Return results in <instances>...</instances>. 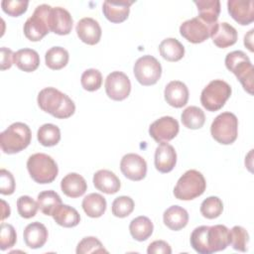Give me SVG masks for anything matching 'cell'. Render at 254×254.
<instances>
[{
	"label": "cell",
	"mask_w": 254,
	"mask_h": 254,
	"mask_svg": "<svg viewBox=\"0 0 254 254\" xmlns=\"http://www.w3.org/2000/svg\"><path fill=\"white\" fill-rule=\"evenodd\" d=\"M129 230L131 236L137 241L147 240L153 233L154 225L150 218L147 216H138L130 222Z\"/></svg>",
	"instance_id": "30"
},
{
	"label": "cell",
	"mask_w": 254,
	"mask_h": 254,
	"mask_svg": "<svg viewBox=\"0 0 254 254\" xmlns=\"http://www.w3.org/2000/svg\"><path fill=\"white\" fill-rule=\"evenodd\" d=\"M134 201L130 196L121 195L116 197L112 202V214L116 217H126L132 213L134 210Z\"/></svg>",
	"instance_id": "39"
},
{
	"label": "cell",
	"mask_w": 254,
	"mask_h": 254,
	"mask_svg": "<svg viewBox=\"0 0 254 254\" xmlns=\"http://www.w3.org/2000/svg\"><path fill=\"white\" fill-rule=\"evenodd\" d=\"M76 35L84 44L93 46L100 41L101 28L96 20L90 17L80 19L75 27Z\"/></svg>",
	"instance_id": "17"
},
{
	"label": "cell",
	"mask_w": 254,
	"mask_h": 254,
	"mask_svg": "<svg viewBox=\"0 0 254 254\" xmlns=\"http://www.w3.org/2000/svg\"><path fill=\"white\" fill-rule=\"evenodd\" d=\"M106 199L99 193L92 192L82 199V209L87 216L97 218L103 215L106 210Z\"/></svg>",
	"instance_id": "28"
},
{
	"label": "cell",
	"mask_w": 254,
	"mask_h": 254,
	"mask_svg": "<svg viewBox=\"0 0 254 254\" xmlns=\"http://www.w3.org/2000/svg\"><path fill=\"white\" fill-rule=\"evenodd\" d=\"M248 242L249 234L244 227L235 225L229 230V245H231L234 250L240 252L247 251Z\"/></svg>",
	"instance_id": "36"
},
{
	"label": "cell",
	"mask_w": 254,
	"mask_h": 254,
	"mask_svg": "<svg viewBox=\"0 0 254 254\" xmlns=\"http://www.w3.org/2000/svg\"><path fill=\"white\" fill-rule=\"evenodd\" d=\"M227 10L240 25L246 26L254 21V3L252 0H228Z\"/></svg>",
	"instance_id": "16"
},
{
	"label": "cell",
	"mask_w": 254,
	"mask_h": 254,
	"mask_svg": "<svg viewBox=\"0 0 254 254\" xmlns=\"http://www.w3.org/2000/svg\"><path fill=\"white\" fill-rule=\"evenodd\" d=\"M37 203L44 214L53 215L55 210L62 204V198L55 190H44L38 194Z\"/></svg>",
	"instance_id": "32"
},
{
	"label": "cell",
	"mask_w": 254,
	"mask_h": 254,
	"mask_svg": "<svg viewBox=\"0 0 254 254\" xmlns=\"http://www.w3.org/2000/svg\"><path fill=\"white\" fill-rule=\"evenodd\" d=\"M27 169L31 178L38 184H50L58 176L59 168L55 160L44 153H36L29 157Z\"/></svg>",
	"instance_id": "5"
},
{
	"label": "cell",
	"mask_w": 254,
	"mask_h": 254,
	"mask_svg": "<svg viewBox=\"0 0 254 254\" xmlns=\"http://www.w3.org/2000/svg\"><path fill=\"white\" fill-rule=\"evenodd\" d=\"M0 231V249L4 251L13 247L17 241V234L13 225L2 222Z\"/></svg>",
	"instance_id": "42"
},
{
	"label": "cell",
	"mask_w": 254,
	"mask_h": 254,
	"mask_svg": "<svg viewBox=\"0 0 254 254\" xmlns=\"http://www.w3.org/2000/svg\"><path fill=\"white\" fill-rule=\"evenodd\" d=\"M31 139L30 127L23 122H15L0 134V147L5 154H16L26 149Z\"/></svg>",
	"instance_id": "3"
},
{
	"label": "cell",
	"mask_w": 254,
	"mask_h": 254,
	"mask_svg": "<svg viewBox=\"0 0 254 254\" xmlns=\"http://www.w3.org/2000/svg\"><path fill=\"white\" fill-rule=\"evenodd\" d=\"M120 170L127 179L138 182L146 177L147 163L141 156L129 153L124 155L121 159Z\"/></svg>",
	"instance_id": "14"
},
{
	"label": "cell",
	"mask_w": 254,
	"mask_h": 254,
	"mask_svg": "<svg viewBox=\"0 0 254 254\" xmlns=\"http://www.w3.org/2000/svg\"><path fill=\"white\" fill-rule=\"evenodd\" d=\"M206 188L203 175L196 170L187 171L177 182L174 195L181 200H191L201 195Z\"/></svg>",
	"instance_id": "6"
},
{
	"label": "cell",
	"mask_w": 254,
	"mask_h": 254,
	"mask_svg": "<svg viewBox=\"0 0 254 254\" xmlns=\"http://www.w3.org/2000/svg\"><path fill=\"white\" fill-rule=\"evenodd\" d=\"M133 71L137 81L140 84L149 86L157 83L160 79L162 74V66L156 58L146 55L136 61Z\"/></svg>",
	"instance_id": "10"
},
{
	"label": "cell",
	"mask_w": 254,
	"mask_h": 254,
	"mask_svg": "<svg viewBox=\"0 0 254 254\" xmlns=\"http://www.w3.org/2000/svg\"><path fill=\"white\" fill-rule=\"evenodd\" d=\"M159 52L168 62H178L185 56V47L175 38H167L159 45Z\"/></svg>",
	"instance_id": "27"
},
{
	"label": "cell",
	"mask_w": 254,
	"mask_h": 254,
	"mask_svg": "<svg viewBox=\"0 0 254 254\" xmlns=\"http://www.w3.org/2000/svg\"><path fill=\"white\" fill-rule=\"evenodd\" d=\"M163 220L171 230L178 231L187 226L189 222L188 211L180 205H172L164 211Z\"/></svg>",
	"instance_id": "25"
},
{
	"label": "cell",
	"mask_w": 254,
	"mask_h": 254,
	"mask_svg": "<svg viewBox=\"0 0 254 254\" xmlns=\"http://www.w3.org/2000/svg\"><path fill=\"white\" fill-rule=\"evenodd\" d=\"M39 107L58 119L70 117L75 111L74 102L64 93L55 87L42 89L37 98Z\"/></svg>",
	"instance_id": "2"
},
{
	"label": "cell",
	"mask_w": 254,
	"mask_h": 254,
	"mask_svg": "<svg viewBox=\"0 0 254 254\" xmlns=\"http://www.w3.org/2000/svg\"><path fill=\"white\" fill-rule=\"evenodd\" d=\"M148 254H171V246L164 240H156L150 243L147 249Z\"/></svg>",
	"instance_id": "45"
},
{
	"label": "cell",
	"mask_w": 254,
	"mask_h": 254,
	"mask_svg": "<svg viewBox=\"0 0 254 254\" xmlns=\"http://www.w3.org/2000/svg\"><path fill=\"white\" fill-rule=\"evenodd\" d=\"M212 138L222 145L232 144L238 135V119L231 112H222L211 123Z\"/></svg>",
	"instance_id": "8"
},
{
	"label": "cell",
	"mask_w": 254,
	"mask_h": 254,
	"mask_svg": "<svg viewBox=\"0 0 254 254\" xmlns=\"http://www.w3.org/2000/svg\"><path fill=\"white\" fill-rule=\"evenodd\" d=\"M216 23L207 24L199 17H194L185 21L180 26V34L188 42L192 44H199L210 37L211 31Z\"/></svg>",
	"instance_id": "11"
},
{
	"label": "cell",
	"mask_w": 254,
	"mask_h": 254,
	"mask_svg": "<svg viewBox=\"0 0 254 254\" xmlns=\"http://www.w3.org/2000/svg\"><path fill=\"white\" fill-rule=\"evenodd\" d=\"M232 92L231 86L222 79L211 80L201 91L200 103L207 111L221 109Z\"/></svg>",
	"instance_id": "7"
},
{
	"label": "cell",
	"mask_w": 254,
	"mask_h": 254,
	"mask_svg": "<svg viewBox=\"0 0 254 254\" xmlns=\"http://www.w3.org/2000/svg\"><path fill=\"white\" fill-rule=\"evenodd\" d=\"M237 37L236 29L226 22H217L210 34L213 44L221 49L233 46L237 42Z\"/></svg>",
	"instance_id": "18"
},
{
	"label": "cell",
	"mask_w": 254,
	"mask_h": 254,
	"mask_svg": "<svg viewBox=\"0 0 254 254\" xmlns=\"http://www.w3.org/2000/svg\"><path fill=\"white\" fill-rule=\"evenodd\" d=\"M37 137L41 145L45 147H52L60 142L61 130L55 124L46 123L39 128Z\"/></svg>",
	"instance_id": "35"
},
{
	"label": "cell",
	"mask_w": 254,
	"mask_h": 254,
	"mask_svg": "<svg viewBox=\"0 0 254 254\" xmlns=\"http://www.w3.org/2000/svg\"><path fill=\"white\" fill-rule=\"evenodd\" d=\"M25 244L32 249H38L45 245L48 239L47 227L38 221L28 224L23 233Z\"/></svg>",
	"instance_id": "22"
},
{
	"label": "cell",
	"mask_w": 254,
	"mask_h": 254,
	"mask_svg": "<svg viewBox=\"0 0 254 254\" xmlns=\"http://www.w3.org/2000/svg\"><path fill=\"white\" fill-rule=\"evenodd\" d=\"M73 20L67 10L62 7H52L49 13L50 31L57 35H68L72 29Z\"/></svg>",
	"instance_id": "15"
},
{
	"label": "cell",
	"mask_w": 254,
	"mask_h": 254,
	"mask_svg": "<svg viewBox=\"0 0 254 254\" xmlns=\"http://www.w3.org/2000/svg\"><path fill=\"white\" fill-rule=\"evenodd\" d=\"M14 64L16 66L26 72L36 70L40 64L39 54L32 49H21L14 53Z\"/></svg>",
	"instance_id": "26"
},
{
	"label": "cell",
	"mask_w": 254,
	"mask_h": 254,
	"mask_svg": "<svg viewBox=\"0 0 254 254\" xmlns=\"http://www.w3.org/2000/svg\"><path fill=\"white\" fill-rule=\"evenodd\" d=\"M134 1H104L102 5V12L105 18L111 23L124 22L130 12V6Z\"/></svg>",
	"instance_id": "20"
},
{
	"label": "cell",
	"mask_w": 254,
	"mask_h": 254,
	"mask_svg": "<svg viewBox=\"0 0 254 254\" xmlns=\"http://www.w3.org/2000/svg\"><path fill=\"white\" fill-rule=\"evenodd\" d=\"M197 7L198 16L207 24H214L217 22L220 13V2L218 0H198L194 1Z\"/></svg>",
	"instance_id": "31"
},
{
	"label": "cell",
	"mask_w": 254,
	"mask_h": 254,
	"mask_svg": "<svg viewBox=\"0 0 254 254\" xmlns=\"http://www.w3.org/2000/svg\"><path fill=\"white\" fill-rule=\"evenodd\" d=\"M182 123L189 129H199L205 122L204 112L197 106L187 107L181 115Z\"/></svg>",
	"instance_id": "34"
},
{
	"label": "cell",
	"mask_w": 254,
	"mask_h": 254,
	"mask_svg": "<svg viewBox=\"0 0 254 254\" xmlns=\"http://www.w3.org/2000/svg\"><path fill=\"white\" fill-rule=\"evenodd\" d=\"M105 91L109 98L121 101L127 98L131 91L129 77L122 71H112L105 79Z\"/></svg>",
	"instance_id": "12"
},
{
	"label": "cell",
	"mask_w": 254,
	"mask_h": 254,
	"mask_svg": "<svg viewBox=\"0 0 254 254\" xmlns=\"http://www.w3.org/2000/svg\"><path fill=\"white\" fill-rule=\"evenodd\" d=\"M190 245L199 254H211L224 250L229 245V229L222 224L201 225L190 234Z\"/></svg>",
	"instance_id": "1"
},
{
	"label": "cell",
	"mask_w": 254,
	"mask_h": 254,
	"mask_svg": "<svg viewBox=\"0 0 254 254\" xmlns=\"http://www.w3.org/2000/svg\"><path fill=\"white\" fill-rule=\"evenodd\" d=\"M15 190V180L13 175L5 170L0 171V192L5 195L12 194Z\"/></svg>",
	"instance_id": "44"
},
{
	"label": "cell",
	"mask_w": 254,
	"mask_h": 254,
	"mask_svg": "<svg viewBox=\"0 0 254 254\" xmlns=\"http://www.w3.org/2000/svg\"><path fill=\"white\" fill-rule=\"evenodd\" d=\"M51 6L42 4L36 7L33 15L24 24V34L32 42L41 41L49 32V13Z\"/></svg>",
	"instance_id": "9"
},
{
	"label": "cell",
	"mask_w": 254,
	"mask_h": 254,
	"mask_svg": "<svg viewBox=\"0 0 254 254\" xmlns=\"http://www.w3.org/2000/svg\"><path fill=\"white\" fill-rule=\"evenodd\" d=\"M177 163L175 148L168 143H161L155 151V167L160 173L171 172Z\"/></svg>",
	"instance_id": "21"
},
{
	"label": "cell",
	"mask_w": 254,
	"mask_h": 254,
	"mask_svg": "<svg viewBox=\"0 0 254 254\" xmlns=\"http://www.w3.org/2000/svg\"><path fill=\"white\" fill-rule=\"evenodd\" d=\"M179 122L172 116H163L149 127L150 136L158 143H168L179 133Z\"/></svg>",
	"instance_id": "13"
},
{
	"label": "cell",
	"mask_w": 254,
	"mask_h": 254,
	"mask_svg": "<svg viewBox=\"0 0 254 254\" xmlns=\"http://www.w3.org/2000/svg\"><path fill=\"white\" fill-rule=\"evenodd\" d=\"M164 95L169 105L175 108H181L188 103L189 89L184 82L173 80L166 85Z\"/></svg>",
	"instance_id": "19"
},
{
	"label": "cell",
	"mask_w": 254,
	"mask_h": 254,
	"mask_svg": "<svg viewBox=\"0 0 254 254\" xmlns=\"http://www.w3.org/2000/svg\"><path fill=\"white\" fill-rule=\"evenodd\" d=\"M54 220L63 227H74L80 221V215L77 210L67 204H61L53 213Z\"/></svg>",
	"instance_id": "29"
},
{
	"label": "cell",
	"mask_w": 254,
	"mask_h": 254,
	"mask_svg": "<svg viewBox=\"0 0 254 254\" xmlns=\"http://www.w3.org/2000/svg\"><path fill=\"white\" fill-rule=\"evenodd\" d=\"M29 2L23 0H3L2 10L11 17H19L27 11Z\"/></svg>",
	"instance_id": "43"
},
{
	"label": "cell",
	"mask_w": 254,
	"mask_h": 254,
	"mask_svg": "<svg viewBox=\"0 0 254 254\" xmlns=\"http://www.w3.org/2000/svg\"><path fill=\"white\" fill-rule=\"evenodd\" d=\"M223 210V203L217 196H208L200 204V213L203 217L213 219L218 217Z\"/></svg>",
	"instance_id": "37"
},
{
	"label": "cell",
	"mask_w": 254,
	"mask_h": 254,
	"mask_svg": "<svg viewBox=\"0 0 254 254\" xmlns=\"http://www.w3.org/2000/svg\"><path fill=\"white\" fill-rule=\"evenodd\" d=\"M2 203V220H4L6 217H8L10 215V207L9 204H7V202L5 200H1Z\"/></svg>",
	"instance_id": "48"
},
{
	"label": "cell",
	"mask_w": 254,
	"mask_h": 254,
	"mask_svg": "<svg viewBox=\"0 0 254 254\" xmlns=\"http://www.w3.org/2000/svg\"><path fill=\"white\" fill-rule=\"evenodd\" d=\"M253 32H254V30L251 29L248 32V34H246L245 37H244V45H245L246 48H248V50L250 52L254 51V49H253V41H252V39H253Z\"/></svg>",
	"instance_id": "47"
},
{
	"label": "cell",
	"mask_w": 254,
	"mask_h": 254,
	"mask_svg": "<svg viewBox=\"0 0 254 254\" xmlns=\"http://www.w3.org/2000/svg\"><path fill=\"white\" fill-rule=\"evenodd\" d=\"M225 66L237 77L244 90L253 94L254 68L247 55L242 51L228 53L225 57Z\"/></svg>",
	"instance_id": "4"
},
{
	"label": "cell",
	"mask_w": 254,
	"mask_h": 254,
	"mask_svg": "<svg viewBox=\"0 0 254 254\" xmlns=\"http://www.w3.org/2000/svg\"><path fill=\"white\" fill-rule=\"evenodd\" d=\"M68 52L62 47H53L46 52L45 62L49 68L59 70L64 67L68 63Z\"/></svg>",
	"instance_id": "33"
},
{
	"label": "cell",
	"mask_w": 254,
	"mask_h": 254,
	"mask_svg": "<svg viewBox=\"0 0 254 254\" xmlns=\"http://www.w3.org/2000/svg\"><path fill=\"white\" fill-rule=\"evenodd\" d=\"M14 64V53L5 47L1 48V69L5 70L12 66Z\"/></svg>",
	"instance_id": "46"
},
{
	"label": "cell",
	"mask_w": 254,
	"mask_h": 254,
	"mask_svg": "<svg viewBox=\"0 0 254 254\" xmlns=\"http://www.w3.org/2000/svg\"><path fill=\"white\" fill-rule=\"evenodd\" d=\"M38 203L29 195H21L17 199V210L21 217H34L38 211Z\"/></svg>",
	"instance_id": "41"
},
{
	"label": "cell",
	"mask_w": 254,
	"mask_h": 254,
	"mask_svg": "<svg viewBox=\"0 0 254 254\" xmlns=\"http://www.w3.org/2000/svg\"><path fill=\"white\" fill-rule=\"evenodd\" d=\"M80 83L83 89L87 91H95L101 87L102 74L98 69L88 68L81 74Z\"/></svg>",
	"instance_id": "38"
},
{
	"label": "cell",
	"mask_w": 254,
	"mask_h": 254,
	"mask_svg": "<svg viewBox=\"0 0 254 254\" xmlns=\"http://www.w3.org/2000/svg\"><path fill=\"white\" fill-rule=\"evenodd\" d=\"M107 253V250L103 247L102 243L93 236H87L82 238L76 246V254H88V253Z\"/></svg>",
	"instance_id": "40"
},
{
	"label": "cell",
	"mask_w": 254,
	"mask_h": 254,
	"mask_svg": "<svg viewBox=\"0 0 254 254\" xmlns=\"http://www.w3.org/2000/svg\"><path fill=\"white\" fill-rule=\"evenodd\" d=\"M93 185L98 190L113 194L116 193L121 187L119 178L109 170H99L93 175Z\"/></svg>",
	"instance_id": "23"
},
{
	"label": "cell",
	"mask_w": 254,
	"mask_h": 254,
	"mask_svg": "<svg viewBox=\"0 0 254 254\" xmlns=\"http://www.w3.org/2000/svg\"><path fill=\"white\" fill-rule=\"evenodd\" d=\"M62 191L68 197H79L87 190V185L82 176L76 173H69L61 182Z\"/></svg>",
	"instance_id": "24"
}]
</instances>
